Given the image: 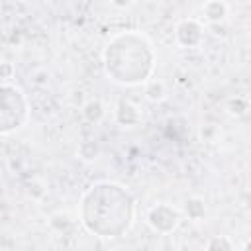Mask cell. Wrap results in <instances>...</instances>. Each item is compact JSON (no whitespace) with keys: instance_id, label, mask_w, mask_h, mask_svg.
<instances>
[{"instance_id":"9c48e42d","label":"cell","mask_w":251,"mask_h":251,"mask_svg":"<svg viewBox=\"0 0 251 251\" xmlns=\"http://www.w3.org/2000/svg\"><path fill=\"white\" fill-rule=\"evenodd\" d=\"M102 106H100V102H88L86 106H84V116L90 120V122H98L100 118H102Z\"/></svg>"},{"instance_id":"277c9868","label":"cell","mask_w":251,"mask_h":251,"mask_svg":"<svg viewBox=\"0 0 251 251\" xmlns=\"http://www.w3.org/2000/svg\"><path fill=\"white\" fill-rule=\"evenodd\" d=\"M175 37L182 47H196L202 41V25L196 20H182L176 24Z\"/></svg>"},{"instance_id":"7a4b0ae2","label":"cell","mask_w":251,"mask_h":251,"mask_svg":"<svg viewBox=\"0 0 251 251\" xmlns=\"http://www.w3.org/2000/svg\"><path fill=\"white\" fill-rule=\"evenodd\" d=\"M153 47L137 31L118 33L104 49V67L110 80L118 84L147 82L153 73Z\"/></svg>"},{"instance_id":"3957f363","label":"cell","mask_w":251,"mask_h":251,"mask_svg":"<svg viewBox=\"0 0 251 251\" xmlns=\"http://www.w3.org/2000/svg\"><path fill=\"white\" fill-rule=\"evenodd\" d=\"M180 214L176 208H173L171 204H157L149 210L147 214V224L159 231V233H169L178 226Z\"/></svg>"},{"instance_id":"8fae6325","label":"cell","mask_w":251,"mask_h":251,"mask_svg":"<svg viewBox=\"0 0 251 251\" xmlns=\"http://www.w3.org/2000/svg\"><path fill=\"white\" fill-rule=\"evenodd\" d=\"M245 251H251V243H247V245H245Z\"/></svg>"},{"instance_id":"30bf717a","label":"cell","mask_w":251,"mask_h":251,"mask_svg":"<svg viewBox=\"0 0 251 251\" xmlns=\"http://www.w3.org/2000/svg\"><path fill=\"white\" fill-rule=\"evenodd\" d=\"M78 155H80L82 159H86V161L96 159V155H98V145L92 143V141H86V143H82V145L78 147Z\"/></svg>"},{"instance_id":"5b68a950","label":"cell","mask_w":251,"mask_h":251,"mask_svg":"<svg viewBox=\"0 0 251 251\" xmlns=\"http://www.w3.org/2000/svg\"><path fill=\"white\" fill-rule=\"evenodd\" d=\"M206 20L210 22H222L226 16H227V6L224 2H206L204 8H202Z\"/></svg>"},{"instance_id":"52a82bcc","label":"cell","mask_w":251,"mask_h":251,"mask_svg":"<svg viewBox=\"0 0 251 251\" xmlns=\"http://www.w3.org/2000/svg\"><path fill=\"white\" fill-rule=\"evenodd\" d=\"M145 96H147V100H161V98H165V84L161 80H149L145 84Z\"/></svg>"},{"instance_id":"6da1fadb","label":"cell","mask_w":251,"mask_h":251,"mask_svg":"<svg viewBox=\"0 0 251 251\" xmlns=\"http://www.w3.org/2000/svg\"><path fill=\"white\" fill-rule=\"evenodd\" d=\"M108 204V182L92 184L80 202V218L84 227L98 237H120L133 224V198L131 194L116 184L110 206Z\"/></svg>"},{"instance_id":"ba28073f","label":"cell","mask_w":251,"mask_h":251,"mask_svg":"<svg viewBox=\"0 0 251 251\" xmlns=\"http://www.w3.org/2000/svg\"><path fill=\"white\" fill-rule=\"evenodd\" d=\"M206 251H233V247H231V241L226 235H216L208 241Z\"/></svg>"},{"instance_id":"8992f818","label":"cell","mask_w":251,"mask_h":251,"mask_svg":"<svg viewBox=\"0 0 251 251\" xmlns=\"http://www.w3.org/2000/svg\"><path fill=\"white\" fill-rule=\"evenodd\" d=\"M184 214H186L190 220H200V218H204V214H206L204 200L198 198V196L188 198V200L184 202Z\"/></svg>"}]
</instances>
